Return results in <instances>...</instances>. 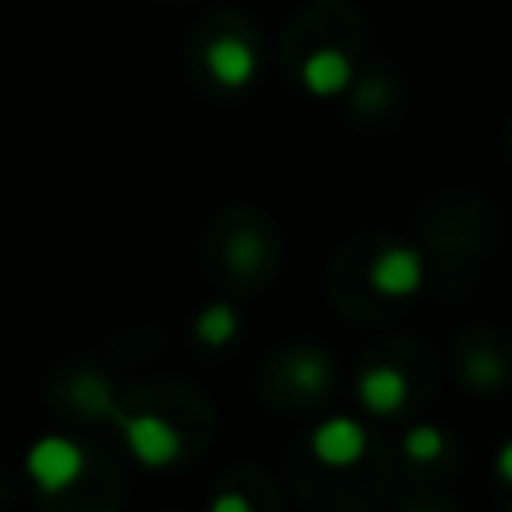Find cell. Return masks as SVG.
<instances>
[{"instance_id":"6da1fadb","label":"cell","mask_w":512,"mask_h":512,"mask_svg":"<svg viewBox=\"0 0 512 512\" xmlns=\"http://www.w3.org/2000/svg\"><path fill=\"white\" fill-rule=\"evenodd\" d=\"M80 472H84V452L68 436H44V440H36L28 448V476L44 492L68 488Z\"/></svg>"},{"instance_id":"7a4b0ae2","label":"cell","mask_w":512,"mask_h":512,"mask_svg":"<svg viewBox=\"0 0 512 512\" xmlns=\"http://www.w3.org/2000/svg\"><path fill=\"white\" fill-rule=\"evenodd\" d=\"M124 440H128L132 456L148 468H164L180 456V432L164 416H152V412L124 420Z\"/></svg>"},{"instance_id":"3957f363","label":"cell","mask_w":512,"mask_h":512,"mask_svg":"<svg viewBox=\"0 0 512 512\" xmlns=\"http://www.w3.org/2000/svg\"><path fill=\"white\" fill-rule=\"evenodd\" d=\"M368 280L376 292L384 296H412L420 284H424V260L416 248H404V244H392L384 248L372 268H368Z\"/></svg>"},{"instance_id":"277c9868","label":"cell","mask_w":512,"mask_h":512,"mask_svg":"<svg viewBox=\"0 0 512 512\" xmlns=\"http://www.w3.org/2000/svg\"><path fill=\"white\" fill-rule=\"evenodd\" d=\"M364 444H368V436H364V428H360L352 416H332V420L316 424V432H312V452H316L328 468H348V464H356V460L364 456Z\"/></svg>"},{"instance_id":"5b68a950","label":"cell","mask_w":512,"mask_h":512,"mask_svg":"<svg viewBox=\"0 0 512 512\" xmlns=\"http://www.w3.org/2000/svg\"><path fill=\"white\" fill-rule=\"evenodd\" d=\"M204 64H208V72H212L224 88H240V84H248L252 72H256V52H252V44L240 40V36H216V40L208 44V52H204Z\"/></svg>"},{"instance_id":"8992f818","label":"cell","mask_w":512,"mask_h":512,"mask_svg":"<svg viewBox=\"0 0 512 512\" xmlns=\"http://www.w3.org/2000/svg\"><path fill=\"white\" fill-rule=\"evenodd\" d=\"M300 80L312 96H336L352 84V60L340 48H316L300 68Z\"/></svg>"},{"instance_id":"52a82bcc","label":"cell","mask_w":512,"mask_h":512,"mask_svg":"<svg viewBox=\"0 0 512 512\" xmlns=\"http://www.w3.org/2000/svg\"><path fill=\"white\" fill-rule=\"evenodd\" d=\"M404 396H408V384H404V376L396 368H384L380 364V368H368L360 376V400H364V408H372L380 416L396 412L404 404Z\"/></svg>"},{"instance_id":"ba28073f","label":"cell","mask_w":512,"mask_h":512,"mask_svg":"<svg viewBox=\"0 0 512 512\" xmlns=\"http://www.w3.org/2000/svg\"><path fill=\"white\" fill-rule=\"evenodd\" d=\"M196 336H200L204 344H228V340L236 336V308H232V304H212V308H204L200 320H196Z\"/></svg>"},{"instance_id":"9c48e42d","label":"cell","mask_w":512,"mask_h":512,"mask_svg":"<svg viewBox=\"0 0 512 512\" xmlns=\"http://www.w3.org/2000/svg\"><path fill=\"white\" fill-rule=\"evenodd\" d=\"M292 380H296L300 388H308V392L324 388V384H328V364H324V356H316V352H300V356L292 360Z\"/></svg>"},{"instance_id":"30bf717a","label":"cell","mask_w":512,"mask_h":512,"mask_svg":"<svg viewBox=\"0 0 512 512\" xmlns=\"http://www.w3.org/2000/svg\"><path fill=\"white\" fill-rule=\"evenodd\" d=\"M440 448H444V436H440L436 428H428V424H420V428H412V432L404 436V452H408L412 460H436Z\"/></svg>"},{"instance_id":"8fae6325","label":"cell","mask_w":512,"mask_h":512,"mask_svg":"<svg viewBox=\"0 0 512 512\" xmlns=\"http://www.w3.org/2000/svg\"><path fill=\"white\" fill-rule=\"evenodd\" d=\"M76 400L84 404V408H96V412H108V396H104V384L100 380H80L76 388Z\"/></svg>"},{"instance_id":"7c38bea8","label":"cell","mask_w":512,"mask_h":512,"mask_svg":"<svg viewBox=\"0 0 512 512\" xmlns=\"http://www.w3.org/2000/svg\"><path fill=\"white\" fill-rule=\"evenodd\" d=\"M260 260V244H252V236H240L236 244H232V264L236 268H252Z\"/></svg>"},{"instance_id":"4fadbf2b","label":"cell","mask_w":512,"mask_h":512,"mask_svg":"<svg viewBox=\"0 0 512 512\" xmlns=\"http://www.w3.org/2000/svg\"><path fill=\"white\" fill-rule=\"evenodd\" d=\"M212 508H216V512H248V500H244V496H216Z\"/></svg>"}]
</instances>
